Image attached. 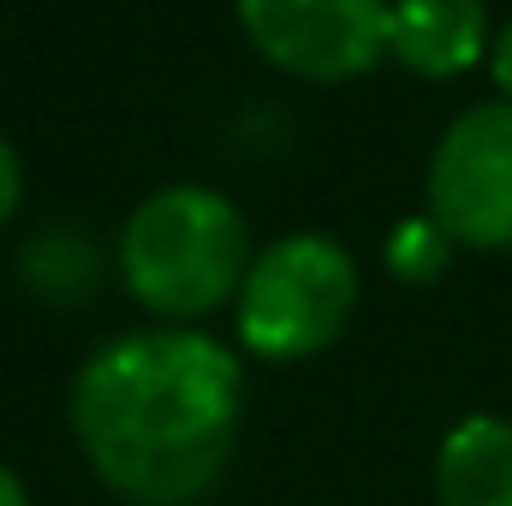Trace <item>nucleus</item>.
<instances>
[{"label":"nucleus","instance_id":"nucleus-1","mask_svg":"<svg viewBox=\"0 0 512 506\" xmlns=\"http://www.w3.org/2000/svg\"><path fill=\"white\" fill-rule=\"evenodd\" d=\"M245 364L203 328H137L96 346L66 423L102 489L131 506H197L233 465Z\"/></svg>","mask_w":512,"mask_h":506},{"label":"nucleus","instance_id":"nucleus-2","mask_svg":"<svg viewBox=\"0 0 512 506\" xmlns=\"http://www.w3.org/2000/svg\"><path fill=\"white\" fill-rule=\"evenodd\" d=\"M251 262V227L215 185H161L120 227V280L161 328H197L209 310L239 304Z\"/></svg>","mask_w":512,"mask_h":506},{"label":"nucleus","instance_id":"nucleus-3","mask_svg":"<svg viewBox=\"0 0 512 506\" xmlns=\"http://www.w3.org/2000/svg\"><path fill=\"white\" fill-rule=\"evenodd\" d=\"M358 262L328 233H286L256 251L233 304L239 346L256 364H304L328 352L358 310Z\"/></svg>","mask_w":512,"mask_h":506},{"label":"nucleus","instance_id":"nucleus-4","mask_svg":"<svg viewBox=\"0 0 512 506\" xmlns=\"http://www.w3.org/2000/svg\"><path fill=\"white\" fill-rule=\"evenodd\" d=\"M423 215L465 251H512V102H477L441 131Z\"/></svg>","mask_w":512,"mask_h":506},{"label":"nucleus","instance_id":"nucleus-5","mask_svg":"<svg viewBox=\"0 0 512 506\" xmlns=\"http://www.w3.org/2000/svg\"><path fill=\"white\" fill-rule=\"evenodd\" d=\"M256 54L298 84H352L387 60L393 0H233Z\"/></svg>","mask_w":512,"mask_h":506},{"label":"nucleus","instance_id":"nucleus-6","mask_svg":"<svg viewBox=\"0 0 512 506\" xmlns=\"http://www.w3.org/2000/svg\"><path fill=\"white\" fill-rule=\"evenodd\" d=\"M489 48H495V30L483 0H393L387 54L405 72L447 84L471 66H489Z\"/></svg>","mask_w":512,"mask_h":506},{"label":"nucleus","instance_id":"nucleus-7","mask_svg":"<svg viewBox=\"0 0 512 506\" xmlns=\"http://www.w3.org/2000/svg\"><path fill=\"white\" fill-rule=\"evenodd\" d=\"M435 506H512V417L471 411L441 435Z\"/></svg>","mask_w":512,"mask_h":506},{"label":"nucleus","instance_id":"nucleus-8","mask_svg":"<svg viewBox=\"0 0 512 506\" xmlns=\"http://www.w3.org/2000/svg\"><path fill=\"white\" fill-rule=\"evenodd\" d=\"M453 262V239L429 221V215H417V221H399L393 233H387V268L399 274V280H435L441 268Z\"/></svg>","mask_w":512,"mask_h":506},{"label":"nucleus","instance_id":"nucleus-9","mask_svg":"<svg viewBox=\"0 0 512 506\" xmlns=\"http://www.w3.org/2000/svg\"><path fill=\"white\" fill-rule=\"evenodd\" d=\"M18 203H24V161H18L12 137H0V227L18 215Z\"/></svg>","mask_w":512,"mask_h":506},{"label":"nucleus","instance_id":"nucleus-10","mask_svg":"<svg viewBox=\"0 0 512 506\" xmlns=\"http://www.w3.org/2000/svg\"><path fill=\"white\" fill-rule=\"evenodd\" d=\"M489 84H495L501 102H512V18L495 30V48H489Z\"/></svg>","mask_w":512,"mask_h":506},{"label":"nucleus","instance_id":"nucleus-11","mask_svg":"<svg viewBox=\"0 0 512 506\" xmlns=\"http://www.w3.org/2000/svg\"><path fill=\"white\" fill-rule=\"evenodd\" d=\"M0 506H30V489L12 465H0Z\"/></svg>","mask_w":512,"mask_h":506}]
</instances>
